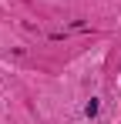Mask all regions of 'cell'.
I'll use <instances>...</instances> for the list:
<instances>
[{"label":"cell","instance_id":"cell-1","mask_svg":"<svg viewBox=\"0 0 121 124\" xmlns=\"http://www.w3.org/2000/svg\"><path fill=\"white\" fill-rule=\"evenodd\" d=\"M84 111H87V117H94V114H98V101H87V107H84Z\"/></svg>","mask_w":121,"mask_h":124}]
</instances>
